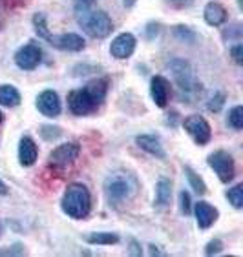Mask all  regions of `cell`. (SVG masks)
<instances>
[{
  "instance_id": "24",
  "label": "cell",
  "mask_w": 243,
  "mask_h": 257,
  "mask_svg": "<svg viewBox=\"0 0 243 257\" xmlns=\"http://www.w3.org/2000/svg\"><path fill=\"white\" fill-rule=\"evenodd\" d=\"M228 122L232 124V128H236V130L243 128V108L241 106H236V108L230 109V113H228Z\"/></svg>"
},
{
  "instance_id": "8",
  "label": "cell",
  "mask_w": 243,
  "mask_h": 257,
  "mask_svg": "<svg viewBox=\"0 0 243 257\" xmlns=\"http://www.w3.org/2000/svg\"><path fill=\"white\" fill-rule=\"evenodd\" d=\"M183 126L198 144H207L210 141L212 132H210V126H208V122L201 115H190V117H187L183 120Z\"/></svg>"
},
{
  "instance_id": "23",
  "label": "cell",
  "mask_w": 243,
  "mask_h": 257,
  "mask_svg": "<svg viewBox=\"0 0 243 257\" xmlns=\"http://www.w3.org/2000/svg\"><path fill=\"white\" fill-rule=\"evenodd\" d=\"M228 201L232 203L234 208H241L243 206V184H236L232 190L227 192Z\"/></svg>"
},
{
  "instance_id": "4",
  "label": "cell",
  "mask_w": 243,
  "mask_h": 257,
  "mask_svg": "<svg viewBox=\"0 0 243 257\" xmlns=\"http://www.w3.org/2000/svg\"><path fill=\"white\" fill-rule=\"evenodd\" d=\"M79 24L92 39H104L114 30V22L104 11H80Z\"/></svg>"
},
{
  "instance_id": "14",
  "label": "cell",
  "mask_w": 243,
  "mask_h": 257,
  "mask_svg": "<svg viewBox=\"0 0 243 257\" xmlns=\"http://www.w3.org/2000/svg\"><path fill=\"white\" fill-rule=\"evenodd\" d=\"M37 155H39V150H37V144L33 143L31 137H22L20 139V146H19V159L22 166H33L35 161H37Z\"/></svg>"
},
{
  "instance_id": "11",
  "label": "cell",
  "mask_w": 243,
  "mask_h": 257,
  "mask_svg": "<svg viewBox=\"0 0 243 257\" xmlns=\"http://www.w3.org/2000/svg\"><path fill=\"white\" fill-rule=\"evenodd\" d=\"M37 108H39L40 113H44L46 117H57L60 113V100L59 95L48 89V91H42L37 99Z\"/></svg>"
},
{
  "instance_id": "3",
  "label": "cell",
  "mask_w": 243,
  "mask_h": 257,
  "mask_svg": "<svg viewBox=\"0 0 243 257\" xmlns=\"http://www.w3.org/2000/svg\"><path fill=\"white\" fill-rule=\"evenodd\" d=\"M92 208V195H90L88 188L85 184L73 183L69 184L62 197V210L68 213L69 217L73 219H83L90 213Z\"/></svg>"
},
{
  "instance_id": "33",
  "label": "cell",
  "mask_w": 243,
  "mask_h": 257,
  "mask_svg": "<svg viewBox=\"0 0 243 257\" xmlns=\"http://www.w3.org/2000/svg\"><path fill=\"white\" fill-rule=\"evenodd\" d=\"M6 193H8V186H6V184L0 181V195H6Z\"/></svg>"
},
{
  "instance_id": "19",
  "label": "cell",
  "mask_w": 243,
  "mask_h": 257,
  "mask_svg": "<svg viewBox=\"0 0 243 257\" xmlns=\"http://www.w3.org/2000/svg\"><path fill=\"white\" fill-rule=\"evenodd\" d=\"M170 197H172V186H170V181L167 179H161L155 186V204L157 206H167L170 203Z\"/></svg>"
},
{
  "instance_id": "22",
  "label": "cell",
  "mask_w": 243,
  "mask_h": 257,
  "mask_svg": "<svg viewBox=\"0 0 243 257\" xmlns=\"http://www.w3.org/2000/svg\"><path fill=\"white\" fill-rule=\"evenodd\" d=\"M33 24H35V31H37L39 37H42L44 40L51 39L50 31H48V28H46V17L42 15V13H37V15L33 17Z\"/></svg>"
},
{
  "instance_id": "18",
  "label": "cell",
  "mask_w": 243,
  "mask_h": 257,
  "mask_svg": "<svg viewBox=\"0 0 243 257\" xmlns=\"http://www.w3.org/2000/svg\"><path fill=\"white\" fill-rule=\"evenodd\" d=\"M0 104L2 106H10V108H15L20 104V93L17 91V88L13 86H0Z\"/></svg>"
},
{
  "instance_id": "29",
  "label": "cell",
  "mask_w": 243,
  "mask_h": 257,
  "mask_svg": "<svg viewBox=\"0 0 243 257\" xmlns=\"http://www.w3.org/2000/svg\"><path fill=\"white\" fill-rule=\"evenodd\" d=\"M95 0H75V10H77V13H80V11H86L92 8V4H94Z\"/></svg>"
},
{
  "instance_id": "16",
  "label": "cell",
  "mask_w": 243,
  "mask_h": 257,
  "mask_svg": "<svg viewBox=\"0 0 243 257\" xmlns=\"http://www.w3.org/2000/svg\"><path fill=\"white\" fill-rule=\"evenodd\" d=\"M205 20H207L210 26H219L223 24L225 20H227V11L221 4L218 2H210V4L205 6Z\"/></svg>"
},
{
  "instance_id": "9",
  "label": "cell",
  "mask_w": 243,
  "mask_h": 257,
  "mask_svg": "<svg viewBox=\"0 0 243 257\" xmlns=\"http://www.w3.org/2000/svg\"><path fill=\"white\" fill-rule=\"evenodd\" d=\"M42 51L37 44H26L15 53V62L20 69H35L40 64Z\"/></svg>"
},
{
  "instance_id": "7",
  "label": "cell",
  "mask_w": 243,
  "mask_h": 257,
  "mask_svg": "<svg viewBox=\"0 0 243 257\" xmlns=\"http://www.w3.org/2000/svg\"><path fill=\"white\" fill-rule=\"evenodd\" d=\"M208 166L218 173V177L221 183H228L234 179V159L227 154V152H214L208 157Z\"/></svg>"
},
{
  "instance_id": "31",
  "label": "cell",
  "mask_w": 243,
  "mask_h": 257,
  "mask_svg": "<svg viewBox=\"0 0 243 257\" xmlns=\"http://www.w3.org/2000/svg\"><path fill=\"white\" fill-rule=\"evenodd\" d=\"M130 253H134V255H141V250H137V242L132 241V250H130Z\"/></svg>"
},
{
  "instance_id": "6",
  "label": "cell",
  "mask_w": 243,
  "mask_h": 257,
  "mask_svg": "<svg viewBox=\"0 0 243 257\" xmlns=\"http://www.w3.org/2000/svg\"><path fill=\"white\" fill-rule=\"evenodd\" d=\"M79 154H80V146L77 143L60 144V146H57V148L50 154V164L53 166V168L64 170L77 161Z\"/></svg>"
},
{
  "instance_id": "26",
  "label": "cell",
  "mask_w": 243,
  "mask_h": 257,
  "mask_svg": "<svg viewBox=\"0 0 243 257\" xmlns=\"http://www.w3.org/2000/svg\"><path fill=\"white\" fill-rule=\"evenodd\" d=\"M223 102H225V97L223 95H214L210 102H208V109L210 111H219V109L223 108Z\"/></svg>"
},
{
  "instance_id": "21",
  "label": "cell",
  "mask_w": 243,
  "mask_h": 257,
  "mask_svg": "<svg viewBox=\"0 0 243 257\" xmlns=\"http://www.w3.org/2000/svg\"><path fill=\"white\" fill-rule=\"evenodd\" d=\"M185 173H187V177H189V181H190V186H192V188L196 190L199 195H203V193L207 192V186H205V183L201 181V179H199L198 173L194 172L192 168H189V166L185 168Z\"/></svg>"
},
{
  "instance_id": "34",
  "label": "cell",
  "mask_w": 243,
  "mask_h": 257,
  "mask_svg": "<svg viewBox=\"0 0 243 257\" xmlns=\"http://www.w3.org/2000/svg\"><path fill=\"white\" fill-rule=\"evenodd\" d=\"M135 4V0H124V6H128V8H130V6H134Z\"/></svg>"
},
{
  "instance_id": "32",
  "label": "cell",
  "mask_w": 243,
  "mask_h": 257,
  "mask_svg": "<svg viewBox=\"0 0 243 257\" xmlns=\"http://www.w3.org/2000/svg\"><path fill=\"white\" fill-rule=\"evenodd\" d=\"M8 2V6H11V8H15V6H20L24 0H6Z\"/></svg>"
},
{
  "instance_id": "15",
  "label": "cell",
  "mask_w": 243,
  "mask_h": 257,
  "mask_svg": "<svg viewBox=\"0 0 243 257\" xmlns=\"http://www.w3.org/2000/svg\"><path fill=\"white\" fill-rule=\"evenodd\" d=\"M196 217H198L199 228H208L218 219V210L212 204H208L207 201H199L196 204Z\"/></svg>"
},
{
  "instance_id": "12",
  "label": "cell",
  "mask_w": 243,
  "mask_h": 257,
  "mask_svg": "<svg viewBox=\"0 0 243 257\" xmlns=\"http://www.w3.org/2000/svg\"><path fill=\"white\" fill-rule=\"evenodd\" d=\"M150 93H152V99H154L155 106L157 108H165L167 102H169L170 97V84L165 77H154L152 82H150Z\"/></svg>"
},
{
  "instance_id": "20",
  "label": "cell",
  "mask_w": 243,
  "mask_h": 257,
  "mask_svg": "<svg viewBox=\"0 0 243 257\" xmlns=\"http://www.w3.org/2000/svg\"><path fill=\"white\" fill-rule=\"evenodd\" d=\"M86 241H88L90 244H114V242L119 241V235H117V233L101 232V233H92V235H88Z\"/></svg>"
},
{
  "instance_id": "1",
  "label": "cell",
  "mask_w": 243,
  "mask_h": 257,
  "mask_svg": "<svg viewBox=\"0 0 243 257\" xmlns=\"http://www.w3.org/2000/svg\"><path fill=\"white\" fill-rule=\"evenodd\" d=\"M106 80L95 79L85 86L83 89H75L68 95V104L69 109L75 115H88L92 111L99 108V104L103 102L104 95H106Z\"/></svg>"
},
{
  "instance_id": "28",
  "label": "cell",
  "mask_w": 243,
  "mask_h": 257,
  "mask_svg": "<svg viewBox=\"0 0 243 257\" xmlns=\"http://www.w3.org/2000/svg\"><path fill=\"white\" fill-rule=\"evenodd\" d=\"M179 201H181V212L190 213V195L187 192H181L179 195Z\"/></svg>"
},
{
  "instance_id": "5",
  "label": "cell",
  "mask_w": 243,
  "mask_h": 257,
  "mask_svg": "<svg viewBox=\"0 0 243 257\" xmlns=\"http://www.w3.org/2000/svg\"><path fill=\"white\" fill-rule=\"evenodd\" d=\"M170 71H172L178 86L183 89L185 93H194V91L199 89V84H198V80H196L192 66H190L187 60H183V59L172 60V62H170Z\"/></svg>"
},
{
  "instance_id": "35",
  "label": "cell",
  "mask_w": 243,
  "mask_h": 257,
  "mask_svg": "<svg viewBox=\"0 0 243 257\" xmlns=\"http://www.w3.org/2000/svg\"><path fill=\"white\" fill-rule=\"evenodd\" d=\"M2 120H4V115H2V111H0V122H2Z\"/></svg>"
},
{
  "instance_id": "30",
  "label": "cell",
  "mask_w": 243,
  "mask_h": 257,
  "mask_svg": "<svg viewBox=\"0 0 243 257\" xmlns=\"http://www.w3.org/2000/svg\"><path fill=\"white\" fill-rule=\"evenodd\" d=\"M241 51H243V46L241 44H236L232 48V50H230V53H232V57H234V60H236V62H238V64H241L243 62V57H241Z\"/></svg>"
},
{
  "instance_id": "13",
  "label": "cell",
  "mask_w": 243,
  "mask_h": 257,
  "mask_svg": "<svg viewBox=\"0 0 243 257\" xmlns=\"http://www.w3.org/2000/svg\"><path fill=\"white\" fill-rule=\"evenodd\" d=\"M51 46L55 48H59V50H64V51H80L85 48V40L83 37L75 33H66V35H59V37H53L51 35V39L48 40Z\"/></svg>"
},
{
  "instance_id": "25",
  "label": "cell",
  "mask_w": 243,
  "mask_h": 257,
  "mask_svg": "<svg viewBox=\"0 0 243 257\" xmlns=\"http://www.w3.org/2000/svg\"><path fill=\"white\" fill-rule=\"evenodd\" d=\"M60 128H57V126H42L40 128V135H42V139H46V141H53V139H59L60 137Z\"/></svg>"
},
{
  "instance_id": "27",
  "label": "cell",
  "mask_w": 243,
  "mask_h": 257,
  "mask_svg": "<svg viewBox=\"0 0 243 257\" xmlns=\"http://www.w3.org/2000/svg\"><path fill=\"white\" fill-rule=\"evenodd\" d=\"M221 248H223L221 241H219V239H214V241H210L207 244V248H205V253H207V255H212V253H219V252H221Z\"/></svg>"
},
{
  "instance_id": "17",
  "label": "cell",
  "mask_w": 243,
  "mask_h": 257,
  "mask_svg": "<svg viewBox=\"0 0 243 257\" xmlns=\"http://www.w3.org/2000/svg\"><path fill=\"white\" fill-rule=\"evenodd\" d=\"M135 143H137L144 152H148V154L155 155V157H161V159L165 157L163 146H161V143H159L155 137H152V135H139V137L135 139Z\"/></svg>"
},
{
  "instance_id": "2",
  "label": "cell",
  "mask_w": 243,
  "mask_h": 257,
  "mask_svg": "<svg viewBox=\"0 0 243 257\" xmlns=\"http://www.w3.org/2000/svg\"><path fill=\"white\" fill-rule=\"evenodd\" d=\"M139 192V183L137 179L132 173L124 172V170H117V172L110 173L106 181H104V193L108 203L119 206L132 201Z\"/></svg>"
},
{
  "instance_id": "10",
  "label": "cell",
  "mask_w": 243,
  "mask_h": 257,
  "mask_svg": "<svg viewBox=\"0 0 243 257\" xmlns=\"http://www.w3.org/2000/svg\"><path fill=\"white\" fill-rule=\"evenodd\" d=\"M135 50V37L132 33H121L119 37H115L112 46H110V53L115 59H128L130 55Z\"/></svg>"
}]
</instances>
